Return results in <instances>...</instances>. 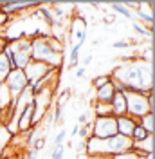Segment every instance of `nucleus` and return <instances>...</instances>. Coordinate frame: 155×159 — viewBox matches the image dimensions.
<instances>
[{"label":"nucleus","mask_w":155,"mask_h":159,"mask_svg":"<svg viewBox=\"0 0 155 159\" xmlns=\"http://www.w3.org/2000/svg\"><path fill=\"white\" fill-rule=\"evenodd\" d=\"M110 81L117 92H139L152 94L153 92V65L148 60H135L121 63L110 74Z\"/></svg>","instance_id":"nucleus-1"},{"label":"nucleus","mask_w":155,"mask_h":159,"mask_svg":"<svg viewBox=\"0 0 155 159\" xmlns=\"http://www.w3.org/2000/svg\"><path fill=\"white\" fill-rule=\"evenodd\" d=\"M2 54L7 58L11 70L13 69H25L29 65L31 58V40L29 38H16L6 43V47L2 51Z\"/></svg>","instance_id":"nucleus-2"},{"label":"nucleus","mask_w":155,"mask_h":159,"mask_svg":"<svg viewBox=\"0 0 155 159\" xmlns=\"http://www.w3.org/2000/svg\"><path fill=\"white\" fill-rule=\"evenodd\" d=\"M31 58H33V61L45 63L51 69L60 70L61 65H63V54L51 49V45L47 42V34H42L38 38L31 40Z\"/></svg>","instance_id":"nucleus-3"},{"label":"nucleus","mask_w":155,"mask_h":159,"mask_svg":"<svg viewBox=\"0 0 155 159\" xmlns=\"http://www.w3.org/2000/svg\"><path fill=\"white\" fill-rule=\"evenodd\" d=\"M126 99V116L130 118L141 119L143 116L150 114V107H148V96L139 94V92H123Z\"/></svg>","instance_id":"nucleus-4"},{"label":"nucleus","mask_w":155,"mask_h":159,"mask_svg":"<svg viewBox=\"0 0 155 159\" xmlns=\"http://www.w3.org/2000/svg\"><path fill=\"white\" fill-rule=\"evenodd\" d=\"M92 136L90 138L96 139H108L117 134V125L114 116H107V118H96L94 125H90Z\"/></svg>","instance_id":"nucleus-5"},{"label":"nucleus","mask_w":155,"mask_h":159,"mask_svg":"<svg viewBox=\"0 0 155 159\" xmlns=\"http://www.w3.org/2000/svg\"><path fill=\"white\" fill-rule=\"evenodd\" d=\"M4 83H6V87H7V90H9L11 98H13V103L16 101V98H18L24 90L29 87L27 78H25V74H24L22 69H13L9 74H7V78H6Z\"/></svg>","instance_id":"nucleus-6"},{"label":"nucleus","mask_w":155,"mask_h":159,"mask_svg":"<svg viewBox=\"0 0 155 159\" xmlns=\"http://www.w3.org/2000/svg\"><path fill=\"white\" fill-rule=\"evenodd\" d=\"M51 67H47L45 63H40V61H31L29 65L24 69V74H25V78H27V83L31 85H34L38 80H42L45 74H47Z\"/></svg>","instance_id":"nucleus-7"},{"label":"nucleus","mask_w":155,"mask_h":159,"mask_svg":"<svg viewBox=\"0 0 155 159\" xmlns=\"http://www.w3.org/2000/svg\"><path fill=\"white\" fill-rule=\"evenodd\" d=\"M34 101V99H33ZM33 116H34V103H29L25 105L22 112L18 114V119H16V127H18V132H29L33 129Z\"/></svg>","instance_id":"nucleus-8"},{"label":"nucleus","mask_w":155,"mask_h":159,"mask_svg":"<svg viewBox=\"0 0 155 159\" xmlns=\"http://www.w3.org/2000/svg\"><path fill=\"white\" fill-rule=\"evenodd\" d=\"M34 6H40V4L38 2H0V11L6 13L7 16H13V15L22 13L29 7H34Z\"/></svg>","instance_id":"nucleus-9"},{"label":"nucleus","mask_w":155,"mask_h":159,"mask_svg":"<svg viewBox=\"0 0 155 159\" xmlns=\"http://www.w3.org/2000/svg\"><path fill=\"white\" fill-rule=\"evenodd\" d=\"M116 125H117V134L125 136V138H130L132 136V130L137 125V121L130 116H121V118H116Z\"/></svg>","instance_id":"nucleus-10"},{"label":"nucleus","mask_w":155,"mask_h":159,"mask_svg":"<svg viewBox=\"0 0 155 159\" xmlns=\"http://www.w3.org/2000/svg\"><path fill=\"white\" fill-rule=\"evenodd\" d=\"M110 107H112V114H114V118L126 116V99H125V94L116 90L114 98H112V101H110Z\"/></svg>","instance_id":"nucleus-11"},{"label":"nucleus","mask_w":155,"mask_h":159,"mask_svg":"<svg viewBox=\"0 0 155 159\" xmlns=\"http://www.w3.org/2000/svg\"><path fill=\"white\" fill-rule=\"evenodd\" d=\"M132 150H135L139 156L153 154V134H150L143 141H132Z\"/></svg>","instance_id":"nucleus-12"},{"label":"nucleus","mask_w":155,"mask_h":159,"mask_svg":"<svg viewBox=\"0 0 155 159\" xmlns=\"http://www.w3.org/2000/svg\"><path fill=\"white\" fill-rule=\"evenodd\" d=\"M114 94H116V87L112 85V81H108L107 85H103V87H99L96 90V101H99V103H110L112 98H114Z\"/></svg>","instance_id":"nucleus-13"},{"label":"nucleus","mask_w":155,"mask_h":159,"mask_svg":"<svg viewBox=\"0 0 155 159\" xmlns=\"http://www.w3.org/2000/svg\"><path fill=\"white\" fill-rule=\"evenodd\" d=\"M94 114H96V118L114 116V114H112V107H110V103H99V101H96V105H94Z\"/></svg>","instance_id":"nucleus-14"},{"label":"nucleus","mask_w":155,"mask_h":159,"mask_svg":"<svg viewBox=\"0 0 155 159\" xmlns=\"http://www.w3.org/2000/svg\"><path fill=\"white\" fill-rule=\"evenodd\" d=\"M110 7L116 11V13L123 15L125 18H132V16H134V13L130 11V7H128L126 4H123V2H112V4H110Z\"/></svg>","instance_id":"nucleus-15"},{"label":"nucleus","mask_w":155,"mask_h":159,"mask_svg":"<svg viewBox=\"0 0 155 159\" xmlns=\"http://www.w3.org/2000/svg\"><path fill=\"white\" fill-rule=\"evenodd\" d=\"M9 72H11L9 61H7V58H6L4 54H0V85L6 81V78H7Z\"/></svg>","instance_id":"nucleus-16"},{"label":"nucleus","mask_w":155,"mask_h":159,"mask_svg":"<svg viewBox=\"0 0 155 159\" xmlns=\"http://www.w3.org/2000/svg\"><path fill=\"white\" fill-rule=\"evenodd\" d=\"M139 121H141L139 125H141L148 134H153V114H152V112H150V114H146V116H143Z\"/></svg>","instance_id":"nucleus-17"},{"label":"nucleus","mask_w":155,"mask_h":159,"mask_svg":"<svg viewBox=\"0 0 155 159\" xmlns=\"http://www.w3.org/2000/svg\"><path fill=\"white\" fill-rule=\"evenodd\" d=\"M148 136H150V134H148V132H146V130L143 129L139 123H137L135 127H134V130H132V136H130V139H132V141H143V139L148 138Z\"/></svg>","instance_id":"nucleus-18"},{"label":"nucleus","mask_w":155,"mask_h":159,"mask_svg":"<svg viewBox=\"0 0 155 159\" xmlns=\"http://www.w3.org/2000/svg\"><path fill=\"white\" fill-rule=\"evenodd\" d=\"M79 51H81V47L74 43V45H72V49H70V54H69V67H70V69L78 65V60H79Z\"/></svg>","instance_id":"nucleus-19"},{"label":"nucleus","mask_w":155,"mask_h":159,"mask_svg":"<svg viewBox=\"0 0 155 159\" xmlns=\"http://www.w3.org/2000/svg\"><path fill=\"white\" fill-rule=\"evenodd\" d=\"M143 156H139L135 150H126V152H121V154H116L110 159H141Z\"/></svg>","instance_id":"nucleus-20"},{"label":"nucleus","mask_w":155,"mask_h":159,"mask_svg":"<svg viewBox=\"0 0 155 159\" xmlns=\"http://www.w3.org/2000/svg\"><path fill=\"white\" fill-rule=\"evenodd\" d=\"M65 138H67V132L65 130H60L56 139L52 141V148H58V147H63V143H65Z\"/></svg>","instance_id":"nucleus-21"},{"label":"nucleus","mask_w":155,"mask_h":159,"mask_svg":"<svg viewBox=\"0 0 155 159\" xmlns=\"http://www.w3.org/2000/svg\"><path fill=\"white\" fill-rule=\"evenodd\" d=\"M108 81H110V76H108V74H101V76H97V78L94 80V83H92V85H94V87H96V90H97L99 87L107 85Z\"/></svg>","instance_id":"nucleus-22"},{"label":"nucleus","mask_w":155,"mask_h":159,"mask_svg":"<svg viewBox=\"0 0 155 159\" xmlns=\"http://www.w3.org/2000/svg\"><path fill=\"white\" fill-rule=\"evenodd\" d=\"M51 159H65V147L52 148V152H51Z\"/></svg>","instance_id":"nucleus-23"},{"label":"nucleus","mask_w":155,"mask_h":159,"mask_svg":"<svg viewBox=\"0 0 155 159\" xmlns=\"http://www.w3.org/2000/svg\"><path fill=\"white\" fill-rule=\"evenodd\" d=\"M132 27H134V29H135L137 33H139V34H143V36H150V31L143 29V27H141V25H139L137 22H134V24H132Z\"/></svg>","instance_id":"nucleus-24"},{"label":"nucleus","mask_w":155,"mask_h":159,"mask_svg":"<svg viewBox=\"0 0 155 159\" xmlns=\"http://www.w3.org/2000/svg\"><path fill=\"white\" fill-rule=\"evenodd\" d=\"M69 99H70V92H63V94L60 96V99H58V105H56V107H63V103H67Z\"/></svg>","instance_id":"nucleus-25"},{"label":"nucleus","mask_w":155,"mask_h":159,"mask_svg":"<svg viewBox=\"0 0 155 159\" xmlns=\"http://www.w3.org/2000/svg\"><path fill=\"white\" fill-rule=\"evenodd\" d=\"M9 18H11V16H7L6 13H2V11H0V29H4V27L7 25V22H9Z\"/></svg>","instance_id":"nucleus-26"},{"label":"nucleus","mask_w":155,"mask_h":159,"mask_svg":"<svg viewBox=\"0 0 155 159\" xmlns=\"http://www.w3.org/2000/svg\"><path fill=\"white\" fill-rule=\"evenodd\" d=\"M43 145H45V138H38L36 141H34L33 148H34V150H38V152H40V150L43 148Z\"/></svg>","instance_id":"nucleus-27"},{"label":"nucleus","mask_w":155,"mask_h":159,"mask_svg":"<svg viewBox=\"0 0 155 159\" xmlns=\"http://www.w3.org/2000/svg\"><path fill=\"white\" fill-rule=\"evenodd\" d=\"M114 47H116V49H125V47H128V42H126V40H119V42L114 43Z\"/></svg>","instance_id":"nucleus-28"},{"label":"nucleus","mask_w":155,"mask_h":159,"mask_svg":"<svg viewBox=\"0 0 155 159\" xmlns=\"http://www.w3.org/2000/svg\"><path fill=\"white\" fill-rule=\"evenodd\" d=\"M92 60H94V56H92V54H88V56H85V58H83V61H81V65H83V67L87 69V65L90 63V61H92Z\"/></svg>","instance_id":"nucleus-29"},{"label":"nucleus","mask_w":155,"mask_h":159,"mask_svg":"<svg viewBox=\"0 0 155 159\" xmlns=\"http://www.w3.org/2000/svg\"><path fill=\"white\" fill-rule=\"evenodd\" d=\"M85 72H87V69H85V67H79V69L76 70V78H78V80L83 78V76H85Z\"/></svg>","instance_id":"nucleus-30"},{"label":"nucleus","mask_w":155,"mask_h":159,"mask_svg":"<svg viewBox=\"0 0 155 159\" xmlns=\"http://www.w3.org/2000/svg\"><path fill=\"white\" fill-rule=\"evenodd\" d=\"M78 132H79V125H74V127H72V130H70V136H72V138H76L78 136Z\"/></svg>","instance_id":"nucleus-31"}]
</instances>
